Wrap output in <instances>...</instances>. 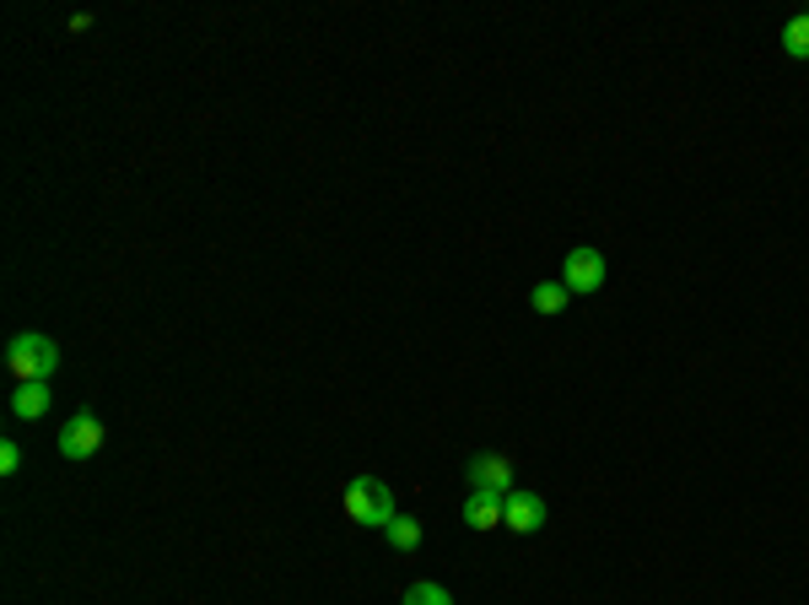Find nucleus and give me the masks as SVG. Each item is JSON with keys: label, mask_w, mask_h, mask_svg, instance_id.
<instances>
[{"label": "nucleus", "mask_w": 809, "mask_h": 605, "mask_svg": "<svg viewBox=\"0 0 809 605\" xmlns=\"http://www.w3.org/2000/svg\"><path fill=\"white\" fill-rule=\"evenodd\" d=\"M783 49H788V60H809V11L783 27Z\"/></svg>", "instance_id": "9b49d317"}, {"label": "nucleus", "mask_w": 809, "mask_h": 605, "mask_svg": "<svg viewBox=\"0 0 809 605\" xmlns=\"http://www.w3.org/2000/svg\"><path fill=\"white\" fill-rule=\"evenodd\" d=\"M561 287L572 292V298H594L599 287H605V255L599 249H572L566 260H561Z\"/></svg>", "instance_id": "7ed1b4c3"}, {"label": "nucleus", "mask_w": 809, "mask_h": 605, "mask_svg": "<svg viewBox=\"0 0 809 605\" xmlns=\"http://www.w3.org/2000/svg\"><path fill=\"white\" fill-rule=\"evenodd\" d=\"M566 298H572V292H566L561 281H535V292H529V303H535V314H546V320L566 309Z\"/></svg>", "instance_id": "1a4fd4ad"}, {"label": "nucleus", "mask_w": 809, "mask_h": 605, "mask_svg": "<svg viewBox=\"0 0 809 605\" xmlns=\"http://www.w3.org/2000/svg\"><path fill=\"white\" fill-rule=\"evenodd\" d=\"M98 449H103V422H98L92 411H76V416L60 427V455L81 466V460H92Z\"/></svg>", "instance_id": "39448f33"}, {"label": "nucleus", "mask_w": 809, "mask_h": 605, "mask_svg": "<svg viewBox=\"0 0 809 605\" xmlns=\"http://www.w3.org/2000/svg\"><path fill=\"white\" fill-rule=\"evenodd\" d=\"M346 519L351 525H368V530H389L394 519V492L378 481V475H357L346 486Z\"/></svg>", "instance_id": "f03ea898"}, {"label": "nucleus", "mask_w": 809, "mask_h": 605, "mask_svg": "<svg viewBox=\"0 0 809 605\" xmlns=\"http://www.w3.org/2000/svg\"><path fill=\"white\" fill-rule=\"evenodd\" d=\"M0 471H5V475H16V471H22V449H16L11 438L0 444Z\"/></svg>", "instance_id": "ddd939ff"}, {"label": "nucleus", "mask_w": 809, "mask_h": 605, "mask_svg": "<svg viewBox=\"0 0 809 605\" xmlns=\"http://www.w3.org/2000/svg\"><path fill=\"white\" fill-rule=\"evenodd\" d=\"M5 368H11L16 384H49L55 368H60V346L49 336H38V330H22L5 346Z\"/></svg>", "instance_id": "f257e3e1"}, {"label": "nucleus", "mask_w": 809, "mask_h": 605, "mask_svg": "<svg viewBox=\"0 0 809 605\" xmlns=\"http://www.w3.org/2000/svg\"><path fill=\"white\" fill-rule=\"evenodd\" d=\"M546 519H551V508H546V497L540 492H507L502 497V525L513 530V536H535V530H546Z\"/></svg>", "instance_id": "20e7f679"}, {"label": "nucleus", "mask_w": 809, "mask_h": 605, "mask_svg": "<svg viewBox=\"0 0 809 605\" xmlns=\"http://www.w3.org/2000/svg\"><path fill=\"white\" fill-rule=\"evenodd\" d=\"M464 525H470V530H497L502 525L497 492H470V497H464Z\"/></svg>", "instance_id": "6e6552de"}, {"label": "nucleus", "mask_w": 809, "mask_h": 605, "mask_svg": "<svg viewBox=\"0 0 809 605\" xmlns=\"http://www.w3.org/2000/svg\"><path fill=\"white\" fill-rule=\"evenodd\" d=\"M400 605H453V595L442 590V584H432V579H422V584H411L405 590V601Z\"/></svg>", "instance_id": "f8f14e48"}, {"label": "nucleus", "mask_w": 809, "mask_h": 605, "mask_svg": "<svg viewBox=\"0 0 809 605\" xmlns=\"http://www.w3.org/2000/svg\"><path fill=\"white\" fill-rule=\"evenodd\" d=\"M464 481H470V492H497V497H507L513 492V460L507 455H475L464 466Z\"/></svg>", "instance_id": "423d86ee"}, {"label": "nucleus", "mask_w": 809, "mask_h": 605, "mask_svg": "<svg viewBox=\"0 0 809 605\" xmlns=\"http://www.w3.org/2000/svg\"><path fill=\"white\" fill-rule=\"evenodd\" d=\"M383 536H389V546H394V551H416V546H422V519H405V514H394Z\"/></svg>", "instance_id": "9d476101"}, {"label": "nucleus", "mask_w": 809, "mask_h": 605, "mask_svg": "<svg viewBox=\"0 0 809 605\" xmlns=\"http://www.w3.org/2000/svg\"><path fill=\"white\" fill-rule=\"evenodd\" d=\"M49 401H55L49 384H16V390H11V416H16V422H38V416L49 411Z\"/></svg>", "instance_id": "0eeeda50"}]
</instances>
